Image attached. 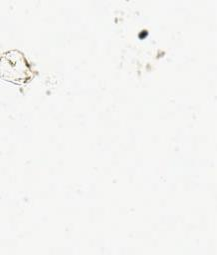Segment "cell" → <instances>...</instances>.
<instances>
[{"label": "cell", "instance_id": "1", "mask_svg": "<svg viewBox=\"0 0 217 255\" xmlns=\"http://www.w3.org/2000/svg\"><path fill=\"white\" fill-rule=\"evenodd\" d=\"M1 74L8 81L22 83L30 78L31 70L22 53L9 51L1 58Z\"/></svg>", "mask_w": 217, "mask_h": 255}]
</instances>
